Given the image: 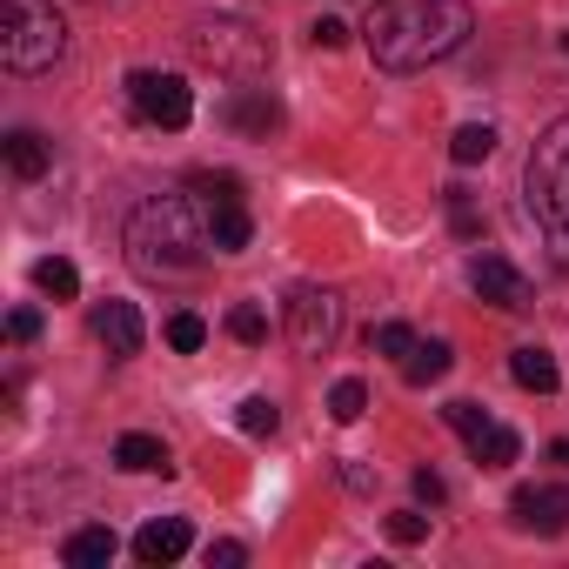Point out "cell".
Segmentation results:
<instances>
[{"label":"cell","instance_id":"ac0fdd59","mask_svg":"<svg viewBox=\"0 0 569 569\" xmlns=\"http://www.w3.org/2000/svg\"><path fill=\"white\" fill-rule=\"evenodd\" d=\"M8 168H14L21 181H41V174H48V141L28 134V128H14V134H8Z\"/></svg>","mask_w":569,"mask_h":569},{"label":"cell","instance_id":"4fadbf2b","mask_svg":"<svg viewBox=\"0 0 569 569\" xmlns=\"http://www.w3.org/2000/svg\"><path fill=\"white\" fill-rule=\"evenodd\" d=\"M248 234H254V221H248L241 201H208V241H214V254H241Z\"/></svg>","mask_w":569,"mask_h":569},{"label":"cell","instance_id":"d6986e66","mask_svg":"<svg viewBox=\"0 0 569 569\" xmlns=\"http://www.w3.org/2000/svg\"><path fill=\"white\" fill-rule=\"evenodd\" d=\"M469 456L482 462V469H509L516 456H522V442H516V429H502V422H489L476 442H469Z\"/></svg>","mask_w":569,"mask_h":569},{"label":"cell","instance_id":"30bf717a","mask_svg":"<svg viewBox=\"0 0 569 569\" xmlns=\"http://www.w3.org/2000/svg\"><path fill=\"white\" fill-rule=\"evenodd\" d=\"M221 121L234 134H248V141H268V134H281V101L268 88H234L228 108H221Z\"/></svg>","mask_w":569,"mask_h":569},{"label":"cell","instance_id":"52a82bcc","mask_svg":"<svg viewBox=\"0 0 569 569\" xmlns=\"http://www.w3.org/2000/svg\"><path fill=\"white\" fill-rule=\"evenodd\" d=\"M336 336H342V302H336V289H296V296H289V342H296L302 356H329Z\"/></svg>","mask_w":569,"mask_h":569},{"label":"cell","instance_id":"277c9868","mask_svg":"<svg viewBox=\"0 0 569 569\" xmlns=\"http://www.w3.org/2000/svg\"><path fill=\"white\" fill-rule=\"evenodd\" d=\"M181 48H188L194 68H214L228 81H261L268 61H274L268 34H254L248 21H188L181 28Z\"/></svg>","mask_w":569,"mask_h":569},{"label":"cell","instance_id":"484cf974","mask_svg":"<svg viewBox=\"0 0 569 569\" xmlns=\"http://www.w3.org/2000/svg\"><path fill=\"white\" fill-rule=\"evenodd\" d=\"M369 349H376V356H396V362H409L416 336H409L402 322H382V329H369Z\"/></svg>","mask_w":569,"mask_h":569},{"label":"cell","instance_id":"4dcf8cb0","mask_svg":"<svg viewBox=\"0 0 569 569\" xmlns=\"http://www.w3.org/2000/svg\"><path fill=\"white\" fill-rule=\"evenodd\" d=\"M34 336H41V316L34 309H14L8 316V342H34Z\"/></svg>","mask_w":569,"mask_h":569},{"label":"cell","instance_id":"9c48e42d","mask_svg":"<svg viewBox=\"0 0 569 569\" xmlns=\"http://www.w3.org/2000/svg\"><path fill=\"white\" fill-rule=\"evenodd\" d=\"M509 516H516V529L562 536V529H569V489H556V482H529V489L509 496Z\"/></svg>","mask_w":569,"mask_h":569},{"label":"cell","instance_id":"9a60e30c","mask_svg":"<svg viewBox=\"0 0 569 569\" xmlns=\"http://www.w3.org/2000/svg\"><path fill=\"white\" fill-rule=\"evenodd\" d=\"M114 549H121V542H114V529H108V522H88V529H74V536L61 542V556H68L74 569H108V562H114Z\"/></svg>","mask_w":569,"mask_h":569},{"label":"cell","instance_id":"83f0119b","mask_svg":"<svg viewBox=\"0 0 569 569\" xmlns=\"http://www.w3.org/2000/svg\"><path fill=\"white\" fill-rule=\"evenodd\" d=\"M429 536V516H416V509H396L389 516V542H402V549H416Z\"/></svg>","mask_w":569,"mask_h":569},{"label":"cell","instance_id":"5bb4252c","mask_svg":"<svg viewBox=\"0 0 569 569\" xmlns=\"http://www.w3.org/2000/svg\"><path fill=\"white\" fill-rule=\"evenodd\" d=\"M509 376H516L522 389H536V396H556V389H562V369H556V356H549V349H536V342H522V349L509 356Z\"/></svg>","mask_w":569,"mask_h":569},{"label":"cell","instance_id":"5b68a950","mask_svg":"<svg viewBox=\"0 0 569 569\" xmlns=\"http://www.w3.org/2000/svg\"><path fill=\"white\" fill-rule=\"evenodd\" d=\"M522 201L549 234H569V114L542 128V141L529 154V174H522Z\"/></svg>","mask_w":569,"mask_h":569},{"label":"cell","instance_id":"e0dca14e","mask_svg":"<svg viewBox=\"0 0 569 569\" xmlns=\"http://www.w3.org/2000/svg\"><path fill=\"white\" fill-rule=\"evenodd\" d=\"M449 362H456V349H449V342H416V349H409V362H402V382H409V389H429V382H442V376H449Z\"/></svg>","mask_w":569,"mask_h":569},{"label":"cell","instance_id":"8992f818","mask_svg":"<svg viewBox=\"0 0 569 569\" xmlns=\"http://www.w3.org/2000/svg\"><path fill=\"white\" fill-rule=\"evenodd\" d=\"M128 101L148 128H188L194 121V94L181 74H161V68H134L128 74Z\"/></svg>","mask_w":569,"mask_h":569},{"label":"cell","instance_id":"836d02e7","mask_svg":"<svg viewBox=\"0 0 569 569\" xmlns=\"http://www.w3.org/2000/svg\"><path fill=\"white\" fill-rule=\"evenodd\" d=\"M549 456H556V462L569 469V436H562V442H549Z\"/></svg>","mask_w":569,"mask_h":569},{"label":"cell","instance_id":"f546056e","mask_svg":"<svg viewBox=\"0 0 569 569\" xmlns=\"http://www.w3.org/2000/svg\"><path fill=\"white\" fill-rule=\"evenodd\" d=\"M309 41H316V48H342V41H349V28H342L336 14H322V21L309 28Z\"/></svg>","mask_w":569,"mask_h":569},{"label":"cell","instance_id":"6da1fadb","mask_svg":"<svg viewBox=\"0 0 569 569\" xmlns=\"http://www.w3.org/2000/svg\"><path fill=\"white\" fill-rule=\"evenodd\" d=\"M469 34H476L469 0H382L362 28L369 61L389 74H422V68L449 61Z\"/></svg>","mask_w":569,"mask_h":569},{"label":"cell","instance_id":"d6a6232c","mask_svg":"<svg viewBox=\"0 0 569 569\" xmlns=\"http://www.w3.org/2000/svg\"><path fill=\"white\" fill-rule=\"evenodd\" d=\"M416 496H422V502L436 509V502H442L449 489H442V476H436V469H416Z\"/></svg>","mask_w":569,"mask_h":569},{"label":"cell","instance_id":"7a4b0ae2","mask_svg":"<svg viewBox=\"0 0 569 569\" xmlns=\"http://www.w3.org/2000/svg\"><path fill=\"white\" fill-rule=\"evenodd\" d=\"M128 261H134V274H148V281H188L194 268H201V248H214L208 241V214H194V201L188 194H154V201H141L134 214H128Z\"/></svg>","mask_w":569,"mask_h":569},{"label":"cell","instance_id":"d4e9b609","mask_svg":"<svg viewBox=\"0 0 569 569\" xmlns=\"http://www.w3.org/2000/svg\"><path fill=\"white\" fill-rule=\"evenodd\" d=\"M234 422H241V429H248V436H274V429H281V409H274V402H268V396H248V402H241V416H234Z\"/></svg>","mask_w":569,"mask_h":569},{"label":"cell","instance_id":"3957f363","mask_svg":"<svg viewBox=\"0 0 569 569\" xmlns=\"http://www.w3.org/2000/svg\"><path fill=\"white\" fill-rule=\"evenodd\" d=\"M68 48L54 0H0V61L8 74H48Z\"/></svg>","mask_w":569,"mask_h":569},{"label":"cell","instance_id":"1f68e13d","mask_svg":"<svg viewBox=\"0 0 569 569\" xmlns=\"http://www.w3.org/2000/svg\"><path fill=\"white\" fill-rule=\"evenodd\" d=\"M241 562H248L241 542H208V569H241Z\"/></svg>","mask_w":569,"mask_h":569},{"label":"cell","instance_id":"f1b7e54d","mask_svg":"<svg viewBox=\"0 0 569 569\" xmlns=\"http://www.w3.org/2000/svg\"><path fill=\"white\" fill-rule=\"evenodd\" d=\"M194 194H201V208L208 201H241V181L234 174H194Z\"/></svg>","mask_w":569,"mask_h":569},{"label":"cell","instance_id":"2e32d148","mask_svg":"<svg viewBox=\"0 0 569 569\" xmlns=\"http://www.w3.org/2000/svg\"><path fill=\"white\" fill-rule=\"evenodd\" d=\"M114 462H121V469H134V476H154V469L168 476V469H174V462H168V442H161V436H141V429L114 442Z\"/></svg>","mask_w":569,"mask_h":569},{"label":"cell","instance_id":"603a6c76","mask_svg":"<svg viewBox=\"0 0 569 569\" xmlns=\"http://www.w3.org/2000/svg\"><path fill=\"white\" fill-rule=\"evenodd\" d=\"M362 409H369V389H362L356 376H342V382L329 389V416H336V422H362Z\"/></svg>","mask_w":569,"mask_h":569},{"label":"cell","instance_id":"cb8c5ba5","mask_svg":"<svg viewBox=\"0 0 569 569\" xmlns=\"http://www.w3.org/2000/svg\"><path fill=\"white\" fill-rule=\"evenodd\" d=\"M201 342H208V322H201V316H188V309H181V316H168V349L194 356Z\"/></svg>","mask_w":569,"mask_h":569},{"label":"cell","instance_id":"7c38bea8","mask_svg":"<svg viewBox=\"0 0 569 569\" xmlns=\"http://www.w3.org/2000/svg\"><path fill=\"white\" fill-rule=\"evenodd\" d=\"M94 336H101L108 356H134V349H141V316H134V302H101V309H94Z\"/></svg>","mask_w":569,"mask_h":569},{"label":"cell","instance_id":"ffe728a7","mask_svg":"<svg viewBox=\"0 0 569 569\" xmlns=\"http://www.w3.org/2000/svg\"><path fill=\"white\" fill-rule=\"evenodd\" d=\"M34 289L54 296V302H74V296H81V274H74V261L48 254V261H34Z\"/></svg>","mask_w":569,"mask_h":569},{"label":"cell","instance_id":"44dd1931","mask_svg":"<svg viewBox=\"0 0 569 569\" xmlns=\"http://www.w3.org/2000/svg\"><path fill=\"white\" fill-rule=\"evenodd\" d=\"M449 154H456L462 168H476V161H489V154H496V128H489V121H469V128H456V141H449Z\"/></svg>","mask_w":569,"mask_h":569},{"label":"cell","instance_id":"7402d4cb","mask_svg":"<svg viewBox=\"0 0 569 569\" xmlns=\"http://www.w3.org/2000/svg\"><path fill=\"white\" fill-rule=\"evenodd\" d=\"M228 336L248 342V349H261V342H268V316H261L254 302H234V309H228Z\"/></svg>","mask_w":569,"mask_h":569},{"label":"cell","instance_id":"4316f807","mask_svg":"<svg viewBox=\"0 0 569 569\" xmlns=\"http://www.w3.org/2000/svg\"><path fill=\"white\" fill-rule=\"evenodd\" d=\"M442 416H449V429H456L462 442H476V436L489 429V409H482V402H449Z\"/></svg>","mask_w":569,"mask_h":569},{"label":"cell","instance_id":"ba28073f","mask_svg":"<svg viewBox=\"0 0 569 569\" xmlns=\"http://www.w3.org/2000/svg\"><path fill=\"white\" fill-rule=\"evenodd\" d=\"M469 289L489 302V309H529V274L516 268V261H502V254H476L469 261Z\"/></svg>","mask_w":569,"mask_h":569},{"label":"cell","instance_id":"8fae6325","mask_svg":"<svg viewBox=\"0 0 569 569\" xmlns=\"http://www.w3.org/2000/svg\"><path fill=\"white\" fill-rule=\"evenodd\" d=\"M188 542H194V536H188V522H181V516H154V522L134 536V556H141L148 569H168V562H181V556H188Z\"/></svg>","mask_w":569,"mask_h":569}]
</instances>
